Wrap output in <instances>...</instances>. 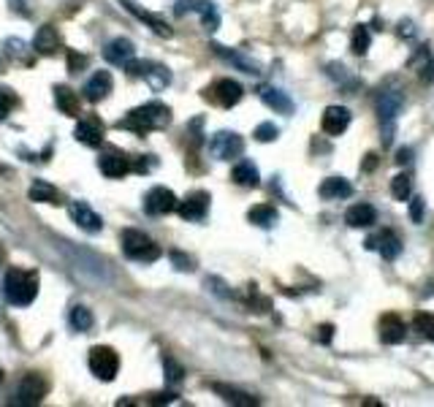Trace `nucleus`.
Here are the masks:
<instances>
[{
	"instance_id": "f257e3e1",
	"label": "nucleus",
	"mask_w": 434,
	"mask_h": 407,
	"mask_svg": "<svg viewBox=\"0 0 434 407\" xmlns=\"http://www.w3.org/2000/svg\"><path fill=\"white\" fill-rule=\"evenodd\" d=\"M405 109V90L393 79H385L375 93V111H378L380 131H383V144L391 147L393 128H396V117Z\"/></svg>"
},
{
	"instance_id": "f03ea898",
	"label": "nucleus",
	"mask_w": 434,
	"mask_h": 407,
	"mask_svg": "<svg viewBox=\"0 0 434 407\" xmlns=\"http://www.w3.org/2000/svg\"><path fill=\"white\" fill-rule=\"evenodd\" d=\"M168 122H171V109L166 106V104H161V101H149L144 106L128 111V117L120 122V128L144 136L149 134V131H161Z\"/></svg>"
},
{
	"instance_id": "7ed1b4c3",
	"label": "nucleus",
	"mask_w": 434,
	"mask_h": 407,
	"mask_svg": "<svg viewBox=\"0 0 434 407\" xmlns=\"http://www.w3.org/2000/svg\"><path fill=\"white\" fill-rule=\"evenodd\" d=\"M3 293L14 307H27L39 296V274L25 269H11L3 280Z\"/></svg>"
},
{
	"instance_id": "20e7f679",
	"label": "nucleus",
	"mask_w": 434,
	"mask_h": 407,
	"mask_svg": "<svg viewBox=\"0 0 434 407\" xmlns=\"http://www.w3.org/2000/svg\"><path fill=\"white\" fill-rule=\"evenodd\" d=\"M122 253L131 261H141V263H152L161 258V247L149 239L144 231H125L122 233Z\"/></svg>"
},
{
	"instance_id": "39448f33",
	"label": "nucleus",
	"mask_w": 434,
	"mask_h": 407,
	"mask_svg": "<svg viewBox=\"0 0 434 407\" xmlns=\"http://www.w3.org/2000/svg\"><path fill=\"white\" fill-rule=\"evenodd\" d=\"M125 71H128V76H138V79H144L155 90V93H161V90H166L168 84H171V71L166 66H161V63H149V60H131L128 66H125Z\"/></svg>"
},
{
	"instance_id": "423d86ee",
	"label": "nucleus",
	"mask_w": 434,
	"mask_h": 407,
	"mask_svg": "<svg viewBox=\"0 0 434 407\" xmlns=\"http://www.w3.org/2000/svg\"><path fill=\"white\" fill-rule=\"evenodd\" d=\"M87 364H90V372H93L95 378L108 383V380L117 378V372H120V356H117L114 348L98 345V348H93L90 356H87Z\"/></svg>"
},
{
	"instance_id": "0eeeda50",
	"label": "nucleus",
	"mask_w": 434,
	"mask_h": 407,
	"mask_svg": "<svg viewBox=\"0 0 434 407\" xmlns=\"http://www.w3.org/2000/svg\"><path fill=\"white\" fill-rule=\"evenodd\" d=\"M209 152L215 161H233L244 152V139L233 131H217L209 141Z\"/></svg>"
},
{
	"instance_id": "6e6552de",
	"label": "nucleus",
	"mask_w": 434,
	"mask_h": 407,
	"mask_svg": "<svg viewBox=\"0 0 434 407\" xmlns=\"http://www.w3.org/2000/svg\"><path fill=\"white\" fill-rule=\"evenodd\" d=\"M198 14L206 30H217L220 25V14H217V6L212 0H176L174 3V14L176 16H185V14Z\"/></svg>"
},
{
	"instance_id": "1a4fd4ad",
	"label": "nucleus",
	"mask_w": 434,
	"mask_h": 407,
	"mask_svg": "<svg viewBox=\"0 0 434 407\" xmlns=\"http://www.w3.org/2000/svg\"><path fill=\"white\" fill-rule=\"evenodd\" d=\"M364 247L366 250L380 253L385 261H396V258L402 256V242H399V236L388 228H380V231H375L372 236H366Z\"/></svg>"
},
{
	"instance_id": "9d476101",
	"label": "nucleus",
	"mask_w": 434,
	"mask_h": 407,
	"mask_svg": "<svg viewBox=\"0 0 434 407\" xmlns=\"http://www.w3.org/2000/svg\"><path fill=\"white\" fill-rule=\"evenodd\" d=\"M176 206H179V201H176V196L168 188H152L144 196V212L152 217L168 215V212H174Z\"/></svg>"
},
{
	"instance_id": "9b49d317",
	"label": "nucleus",
	"mask_w": 434,
	"mask_h": 407,
	"mask_svg": "<svg viewBox=\"0 0 434 407\" xmlns=\"http://www.w3.org/2000/svg\"><path fill=\"white\" fill-rule=\"evenodd\" d=\"M258 98L266 104L269 109H274L277 114H293L296 111V104H293V98L280 90V87H274V84H263V87H258Z\"/></svg>"
},
{
	"instance_id": "f8f14e48",
	"label": "nucleus",
	"mask_w": 434,
	"mask_h": 407,
	"mask_svg": "<svg viewBox=\"0 0 434 407\" xmlns=\"http://www.w3.org/2000/svg\"><path fill=\"white\" fill-rule=\"evenodd\" d=\"M68 212L74 217V223H76L81 231H87V233H98V231L104 228L101 215H98L87 201H71L68 204Z\"/></svg>"
},
{
	"instance_id": "ddd939ff",
	"label": "nucleus",
	"mask_w": 434,
	"mask_h": 407,
	"mask_svg": "<svg viewBox=\"0 0 434 407\" xmlns=\"http://www.w3.org/2000/svg\"><path fill=\"white\" fill-rule=\"evenodd\" d=\"M46 391H49V386H46L44 375H39V372H30V375H25V378H22V383H19V391H16V396H19V402H22V405H39L41 399L46 396Z\"/></svg>"
},
{
	"instance_id": "4468645a",
	"label": "nucleus",
	"mask_w": 434,
	"mask_h": 407,
	"mask_svg": "<svg viewBox=\"0 0 434 407\" xmlns=\"http://www.w3.org/2000/svg\"><path fill=\"white\" fill-rule=\"evenodd\" d=\"M350 120H353L350 109L328 106L323 111V117H321V128H323V134H328V136H342L345 131H348Z\"/></svg>"
},
{
	"instance_id": "2eb2a0df",
	"label": "nucleus",
	"mask_w": 434,
	"mask_h": 407,
	"mask_svg": "<svg viewBox=\"0 0 434 407\" xmlns=\"http://www.w3.org/2000/svg\"><path fill=\"white\" fill-rule=\"evenodd\" d=\"M209 193L206 190H196V193H190L185 201H179L176 206V212L179 217H185V220H201L206 212H209Z\"/></svg>"
},
{
	"instance_id": "dca6fc26",
	"label": "nucleus",
	"mask_w": 434,
	"mask_h": 407,
	"mask_svg": "<svg viewBox=\"0 0 434 407\" xmlns=\"http://www.w3.org/2000/svg\"><path fill=\"white\" fill-rule=\"evenodd\" d=\"M104 57L111 66H128L136 57V46L131 39H114L104 46Z\"/></svg>"
},
{
	"instance_id": "f3484780",
	"label": "nucleus",
	"mask_w": 434,
	"mask_h": 407,
	"mask_svg": "<svg viewBox=\"0 0 434 407\" xmlns=\"http://www.w3.org/2000/svg\"><path fill=\"white\" fill-rule=\"evenodd\" d=\"M111 87H114V81H111V74L108 71H95L90 81L84 84V98L90 101V104H101L108 93H111Z\"/></svg>"
},
{
	"instance_id": "a211bd4d",
	"label": "nucleus",
	"mask_w": 434,
	"mask_h": 407,
	"mask_svg": "<svg viewBox=\"0 0 434 407\" xmlns=\"http://www.w3.org/2000/svg\"><path fill=\"white\" fill-rule=\"evenodd\" d=\"M98 169H101V174L108 176V179H120V176L128 174L133 166H131V161H128L125 155H120V152H106V155L98 158Z\"/></svg>"
},
{
	"instance_id": "6ab92c4d",
	"label": "nucleus",
	"mask_w": 434,
	"mask_h": 407,
	"mask_svg": "<svg viewBox=\"0 0 434 407\" xmlns=\"http://www.w3.org/2000/svg\"><path fill=\"white\" fill-rule=\"evenodd\" d=\"M378 220V212H375V206L366 201H358L348 206V212H345V223L350 226V228H369L372 223Z\"/></svg>"
},
{
	"instance_id": "aec40b11",
	"label": "nucleus",
	"mask_w": 434,
	"mask_h": 407,
	"mask_svg": "<svg viewBox=\"0 0 434 407\" xmlns=\"http://www.w3.org/2000/svg\"><path fill=\"white\" fill-rule=\"evenodd\" d=\"M318 193H321V199H323V201H339V199H350L353 185L345 179V176H328V179L321 182Z\"/></svg>"
},
{
	"instance_id": "412c9836",
	"label": "nucleus",
	"mask_w": 434,
	"mask_h": 407,
	"mask_svg": "<svg viewBox=\"0 0 434 407\" xmlns=\"http://www.w3.org/2000/svg\"><path fill=\"white\" fill-rule=\"evenodd\" d=\"M74 136H76V141H79V144L101 147V144H104V125L95 120V117H87V120H81L79 125H76Z\"/></svg>"
},
{
	"instance_id": "4be33fe9",
	"label": "nucleus",
	"mask_w": 434,
	"mask_h": 407,
	"mask_svg": "<svg viewBox=\"0 0 434 407\" xmlns=\"http://www.w3.org/2000/svg\"><path fill=\"white\" fill-rule=\"evenodd\" d=\"M231 179H233V185H239V188H247L253 190L261 185V174H258L256 163L253 161H239L233 166V171H231Z\"/></svg>"
},
{
	"instance_id": "5701e85b",
	"label": "nucleus",
	"mask_w": 434,
	"mask_h": 407,
	"mask_svg": "<svg viewBox=\"0 0 434 407\" xmlns=\"http://www.w3.org/2000/svg\"><path fill=\"white\" fill-rule=\"evenodd\" d=\"M215 98H217V104L223 109H231V106H236L239 101H242V84L239 81H233V79H220L215 84Z\"/></svg>"
},
{
	"instance_id": "b1692460",
	"label": "nucleus",
	"mask_w": 434,
	"mask_h": 407,
	"mask_svg": "<svg viewBox=\"0 0 434 407\" xmlns=\"http://www.w3.org/2000/svg\"><path fill=\"white\" fill-rule=\"evenodd\" d=\"M247 220L258 226V228H274L280 223V212L271 206V204H256L250 212H247Z\"/></svg>"
},
{
	"instance_id": "393cba45",
	"label": "nucleus",
	"mask_w": 434,
	"mask_h": 407,
	"mask_svg": "<svg viewBox=\"0 0 434 407\" xmlns=\"http://www.w3.org/2000/svg\"><path fill=\"white\" fill-rule=\"evenodd\" d=\"M407 328L405 323L396 318V315H385L383 321H380V339L385 342V345H399L402 339H405Z\"/></svg>"
},
{
	"instance_id": "a878e982",
	"label": "nucleus",
	"mask_w": 434,
	"mask_h": 407,
	"mask_svg": "<svg viewBox=\"0 0 434 407\" xmlns=\"http://www.w3.org/2000/svg\"><path fill=\"white\" fill-rule=\"evenodd\" d=\"M212 388H215V393H220V399H226V402H231V405H239V407H256V405H261V402H258L253 393L239 391V388H233V386H226V383H215Z\"/></svg>"
},
{
	"instance_id": "bb28decb",
	"label": "nucleus",
	"mask_w": 434,
	"mask_h": 407,
	"mask_svg": "<svg viewBox=\"0 0 434 407\" xmlns=\"http://www.w3.org/2000/svg\"><path fill=\"white\" fill-rule=\"evenodd\" d=\"M33 49L39 54H54L60 49V36H57V30L52 25H44L36 33V39H33Z\"/></svg>"
},
{
	"instance_id": "cd10ccee",
	"label": "nucleus",
	"mask_w": 434,
	"mask_h": 407,
	"mask_svg": "<svg viewBox=\"0 0 434 407\" xmlns=\"http://www.w3.org/2000/svg\"><path fill=\"white\" fill-rule=\"evenodd\" d=\"M212 49H215L220 57H226V60H231L233 66H239L242 71H247L250 76H258L261 74V66H258L256 60H250L247 54L242 52H233V49H228V46H220V44H212Z\"/></svg>"
},
{
	"instance_id": "c85d7f7f",
	"label": "nucleus",
	"mask_w": 434,
	"mask_h": 407,
	"mask_svg": "<svg viewBox=\"0 0 434 407\" xmlns=\"http://www.w3.org/2000/svg\"><path fill=\"white\" fill-rule=\"evenodd\" d=\"M122 6H125L128 11L133 14V16H138L141 22H147V25L152 27V30H155L158 36H163V39H171V36H174V30L166 25L161 16H155V14H149V11H141V9H136L133 3H128V0H122Z\"/></svg>"
},
{
	"instance_id": "c756f323",
	"label": "nucleus",
	"mask_w": 434,
	"mask_h": 407,
	"mask_svg": "<svg viewBox=\"0 0 434 407\" xmlns=\"http://www.w3.org/2000/svg\"><path fill=\"white\" fill-rule=\"evenodd\" d=\"M54 101H57V109L68 114V117H74V114H79V98L74 95V90H68V87H54Z\"/></svg>"
},
{
	"instance_id": "7c9ffc66",
	"label": "nucleus",
	"mask_w": 434,
	"mask_h": 407,
	"mask_svg": "<svg viewBox=\"0 0 434 407\" xmlns=\"http://www.w3.org/2000/svg\"><path fill=\"white\" fill-rule=\"evenodd\" d=\"M391 193L396 201H410L413 199V179L410 174H396L391 179Z\"/></svg>"
},
{
	"instance_id": "2f4dec72",
	"label": "nucleus",
	"mask_w": 434,
	"mask_h": 407,
	"mask_svg": "<svg viewBox=\"0 0 434 407\" xmlns=\"http://www.w3.org/2000/svg\"><path fill=\"white\" fill-rule=\"evenodd\" d=\"M68 321H71V326H74V328H76V331H90V328H93V312L87 310V307H74V310H71V315H68Z\"/></svg>"
},
{
	"instance_id": "473e14b6",
	"label": "nucleus",
	"mask_w": 434,
	"mask_h": 407,
	"mask_svg": "<svg viewBox=\"0 0 434 407\" xmlns=\"http://www.w3.org/2000/svg\"><path fill=\"white\" fill-rule=\"evenodd\" d=\"M369 41H372V36H369V30H366L364 25H355V27H353V36H350V49H353V54L364 57L366 49H369Z\"/></svg>"
},
{
	"instance_id": "72a5a7b5",
	"label": "nucleus",
	"mask_w": 434,
	"mask_h": 407,
	"mask_svg": "<svg viewBox=\"0 0 434 407\" xmlns=\"http://www.w3.org/2000/svg\"><path fill=\"white\" fill-rule=\"evenodd\" d=\"M30 201H49V204H57V190L49 185V182H33L30 188Z\"/></svg>"
},
{
	"instance_id": "f704fd0d",
	"label": "nucleus",
	"mask_w": 434,
	"mask_h": 407,
	"mask_svg": "<svg viewBox=\"0 0 434 407\" xmlns=\"http://www.w3.org/2000/svg\"><path fill=\"white\" fill-rule=\"evenodd\" d=\"M16 106H19V98H16V93H14V90H9V87H0V120H6V117H9Z\"/></svg>"
},
{
	"instance_id": "c9c22d12",
	"label": "nucleus",
	"mask_w": 434,
	"mask_h": 407,
	"mask_svg": "<svg viewBox=\"0 0 434 407\" xmlns=\"http://www.w3.org/2000/svg\"><path fill=\"white\" fill-rule=\"evenodd\" d=\"M253 136H256V141H261V144H271V141H277L280 128H277L274 122H261Z\"/></svg>"
},
{
	"instance_id": "e433bc0d",
	"label": "nucleus",
	"mask_w": 434,
	"mask_h": 407,
	"mask_svg": "<svg viewBox=\"0 0 434 407\" xmlns=\"http://www.w3.org/2000/svg\"><path fill=\"white\" fill-rule=\"evenodd\" d=\"M415 328H418L426 339H432V342H434V315H429V312H420V315H415Z\"/></svg>"
},
{
	"instance_id": "4c0bfd02",
	"label": "nucleus",
	"mask_w": 434,
	"mask_h": 407,
	"mask_svg": "<svg viewBox=\"0 0 434 407\" xmlns=\"http://www.w3.org/2000/svg\"><path fill=\"white\" fill-rule=\"evenodd\" d=\"M418 76L426 84H434V57L426 49H423V60L418 63Z\"/></svg>"
},
{
	"instance_id": "58836bf2",
	"label": "nucleus",
	"mask_w": 434,
	"mask_h": 407,
	"mask_svg": "<svg viewBox=\"0 0 434 407\" xmlns=\"http://www.w3.org/2000/svg\"><path fill=\"white\" fill-rule=\"evenodd\" d=\"M163 369H166V383H171V386L185 378V375H182V366L176 364L174 358H168V356L163 358Z\"/></svg>"
},
{
	"instance_id": "ea45409f",
	"label": "nucleus",
	"mask_w": 434,
	"mask_h": 407,
	"mask_svg": "<svg viewBox=\"0 0 434 407\" xmlns=\"http://www.w3.org/2000/svg\"><path fill=\"white\" fill-rule=\"evenodd\" d=\"M6 46H9V54H11L14 60H27V44L19 39H9L6 41Z\"/></svg>"
},
{
	"instance_id": "a19ab883",
	"label": "nucleus",
	"mask_w": 434,
	"mask_h": 407,
	"mask_svg": "<svg viewBox=\"0 0 434 407\" xmlns=\"http://www.w3.org/2000/svg\"><path fill=\"white\" fill-rule=\"evenodd\" d=\"M423 217H426V204H423V199H410V220H413V223H423Z\"/></svg>"
},
{
	"instance_id": "79ce46f5",
	"label": "nucleus",
	"mask_w": 434,
	"mask_h": 407,
	"mask_svg": "<svg viewBox=\"0 0 434 407\" xmlns=\"http://www.w3.org/2000/svg\"><path fill=\"white\" fill-rule=\"evenodd\" d=\"M171 263L174 269H182V271H193V258L179 253V250H171Z\"/></svg>"
},
{
	"instance_id": "37998d69",
	"label": "nucleus",
	"mask_w": 434,
	"mask_h": 407,
	"mask_svg": "<svg viewBox=\"0 0 434 407\" xmlns=\"http://www.w3.org/2000/svg\"><path fill=\"white\" fill-rule=\"evenodd\" d=\"M68 66H71V74H79L81 68L87 66V57H81L74 49H68Z\"/></svg>"
},
{
	"instance_id": "c03bdc74",
	"label": "nucleus",
	"mask_w": 434,
	"mask_h": 407,
	"mask_svg": "<svg viewBox=\"0 0 434 407\" xmlns=\"http://www.w3.org/2000/svg\"><path fill=\"white\" fill-rule=\"evenodd\" d=\"M206 283L212 285V293H217V296H226L231 298V291H228V285L223 283V280H217V277H209Z\"/></svg>"
},
{
	"instance_id": "a18cd8bd",
	"label": "nucleus",
	"mask_w": 434,
	"mask_h": 407,
	"mask_svg": "<svg viewBox=\"0 0 434 407\" xmlns=\"http://www.w3.org/2000/svg\"><path fill=\"white\" fill-rule=\"evenodd\" d=\"M399 36H402V39H413V36H415V27H413L410 19H405V22L399 25Z\"/></svg>"
},
{
	"instance_id": "49530a36",
	"label": "nucleus",
	"mask_w": 434,
	"mask_h": 407,
	"mask_svg": "<svg viewBox=\"0 0 434 407\" xmlns=\"http://www.w3.org/2000/svg\"><path fill=\"white\" fill-rule=\"evenodd\" d=\"M318 331H321V342H326V345L334 339V326H321Z\"/></svg>"
},
{
	"instance_id": "de8ad7c7",
	"label": "nucleus",
	"mask_w": 434,
	"mask_h": 407,
	"mask_svg": "<svg viewBox=\"0 0 434 407\" xmlns=\"http://www.w3.org/2000/svg\"><path fill=\"white\" fill-rule=\"evenodd\" d=\"M410 155H413V152H410V149H399V152H396V161L399 163H410Z\"/></svg>"
},
{
	"instance_id": "09e8293b",
	"label": "nucleus",
	"mask_w": 434,
	"mask_h": 407,
	"mask_svg": "<svg viewBox=\"0 0 434 407\" xmlns=\"http://www.w3.org/2000/svg\"><path fill=\"white\" fill-rule=\"evenodd\" d=\"M378 166V158L375 155H366V161H364V171H372Z\"/></svg>"
},
{
	"instance_id": "8fccbe9b",
	"label": "nucleus",
	"mask_w": 434,
	"mask_h": 407,
	"mask_svg": "<svg viewBox=\"0 0 434 407\" xmlns=\"http://www.w3.org/2000/svg\"><path fill=\"white\" fill-rule=\"evenodd\" d=\"M0 380H3V372H0Z\"/></svg>"
}]
</instances>
